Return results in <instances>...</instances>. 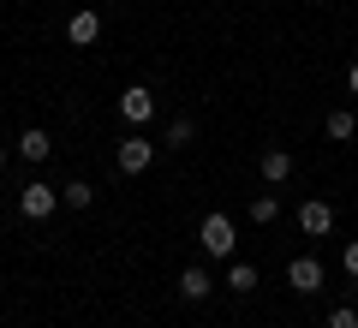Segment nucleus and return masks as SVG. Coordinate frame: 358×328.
Listing matches in <instances>:
<instances>
[{"label": "nucleus", "mask_w": 358, "mask_h": 328, "mask_svg": "<svg viewBox=\"0 0 358 328\" xmlns=\"http://www.w3.org/2000/svg\"><path fill=\"white\" fill-rule=\"evenodd\" d=\"M227 287H233V292H251V287H257V269H251V263H233V269H227Z\"/></svg>", "instance_id": "nucleus-14"}, {"label": "nucleus", "mask_w": 358, "mask_h": 328, "mask_svg": "<svg viewBox=\"0 0 358 328\" xmlns=\"http://www.w3.org/2000/svg\"><path fill=\"white\" fill-rule=\"evenodd\" d=\"M167 143H192V120H173L167 126Z\"/></svg>", "instance_id": "nucleus-16"}, {"label": "nucleus", "mask_w": 358, "mask_h": 328, "mask_svg": "<svg viewBox=\"0 0 358 328\" xmlns=\"http://www.w3.org/2000/svg\"><path fill=\"white\" fill-rule=\"evenodd\" d=\"M150 162H155V143L143 138V131H131V138L120 143V173H143Z\"/></svg>", "instance_id": "nucleus-5"}, {"label": "nucleus", "mask_w": 358, "mask_h": 328, "mask_svg": "<svg viewBox=\"0 0 358 328\" xmlns=\"http://www.w3.org/2000/svg\"><path fill=\"white\" fill-rule=\"evenodd\" d=\"M60 203H66V209H90V203H96V185L72 179V185H60Z\"/></svg>", "instance_id": "nucleus-13"}, {"label": "nucleus", "mask_w": 358, "mask_h": 328, "mask_svg": "<svg viewBox=\"0 0 358 328\" xmlns=\"http://www.w3.org/2000/svg\"><path fill=\"white\" fill-rule=\"evenodd\" d=\"M257 167H263L268 185H287V179H293V150H263V162H257Z\"/></svg>", "instance_id": "nucleus-9"}, {"label": "nucleus", "mask_w": 358, "mask_h": 328, "mask_svg": "<svg viewBox=\"0 0 358 328\" xmlns=\"http://www.w3.org/2000/svg\"><path fill=\"white\" fill-rule=\"evenodd\" d=\"M322 131H329L334 143H352V138H358V120L346 114V108H334V114H329V126H322Z\"/></svg>", "instance_id": "nucleus-11"}, {"label": "nucleus", "mask_w": 358, "mask_h": 328, "mask_svg": "<svg viewBox=\"0 0 358 328\" xmlns=\"http://www.w3.org/2000/svg\"><path fill=\"white\" fill-rule=\"evenodd\" d=\"M209 292H215V280H209V269H203V263H192L185 275H179V299H185V304H203Z\"/></svg>", "instance_id": "nucleus-7"}, {"label": "nucleus", "mask_w": 358, "mask_h": 328, "mask_svg": "<svg viewBox=\"0 0 358 328\" xmlns=\"http://www.w3.org/2000/svg\"><path fill=\"white\" fill-rule=\"evenodd\" d=\"M287 287L317 292V287H322V263H317V257H293V263H287Z\"/></svg>", "instance_id": "nucleus-8"}, {"label": "nucleus", "mask_w": 358, "mask_h": 328, "mask_svg": "<svg viewBox=\"0 0 358 328\" xmlns=\"http://www.w3.org/2000/svg\"><path fill=\"white\" fill-rule=\"evenodd\" d=\"M18 155H24V162H48V155H54V138H48L42 126L18 131Z\"/></svg>", "instance_id": "nucleus-10"}, {"label": "nucleus", "mask_w": 358, "mask_h": 328, "mask_svg": "<svg viewBox=\"0 0 358 328\" xmlns=\"http://www.w3.org/2000/svg\"><path fill=\"white\" fill-rule=\"evenodd\" d=\"M54 209H60V191L42 185V179H30V185L18 191V215H24V221H48Z\"/></svg>", "instance_id": "nucleus-1"}, {"label": "nucleus", "mask_w": 358, "mask_h": 328, "mask_svg": "<svg viewBox=\"0 0 358 328\" xmlns=\"http://www.w3.org/2000/svg\"><path fill=\"white\" fill-rule=\"evenodd\" d=\"M233 245H239V239H233L227 215H203V251L209 257H233Z\"/></svg>", "instance_id": "nucleus-3"}, {"label": "nucleus", "mask_w": 358, "mask_h": 328, "mask_svg": "<svg viewBox=\"0 0 358 328\" xmlns=\"http://www.w3.org/2000/svg\"><path fill=\"white\" fill-rule=\"evenodd\" d=\"M0 167H6V143H0Z\"/></svg>", "instance_id": "nucleus-19"}, {"label": "nucleus", "mask_w": 358, "mask_h": 328, "mask_svg": "<svg viewBox=\"0 0 358 328\" xmlns=\"http://www.w3.org/2000/svg\"><path fill=\"white\" fill-rule=\"evenodd\" d=\"M346 90H352V96H358V60L346 66Z\"/></svg>", "instance_id": "nucleus-18"}, {"label": "nucleus", "mask_w": 358, "mask_h": 328, "mask_svg": "<svg viewBox=\"0 0 358 328\" xmlns=\"http://www.w3.org/2000/svg\"><path fill=\"white\" fill-rule=\"evenodd\" d=\"M120 114H126L131 126H150V120H155V90L150 84H131L126 96H120Z\"/></svg>", "instance_id": "nucleus-2"}, {"label": "nucleus", "mask_w": 358, "mask_h": 328, "mask_svg": "<svg viewBox=\"0 0 358 328\" xmlns=\"http://www.w3.org/2000/svg\"><path fill=\"white\" fill-rule=\"evenodd\" d=\"M96 36H102V13H96V6H84V13L66 18V42H72V48H90Z\"/></svg>", "instance_id": "nucleus-4"}, {"label": "nucleus", "mask_w": 358, "mask_h": 328, "mask_svg": "<svg viewBox=\"0 0 358 328\" xmlns=\"http://www.w3.org/2000/svg\"><path fill=\"white\" fill-rule=\"evenodd\" d=\"M299 227H305L310 239H322V233L334 227V209H329V203H322V197H310V203H299Z\"/></svg>", "instance_id": "nucleus-6"}, {"label": "nucleus", "mask_w": 358, "mask_h": 328, "mask_svg": "<svg viewBox=\"0 0 358 328\" xmlns=\"http://www.w3.org/2000/svg\"><path fill=\"white\" fill-rule=\"evenodd\" d=\"M346 275L358 280V239H346Z\"/></svg>", "instance_id": "nucleus-17"}, {"label": "nucleus", "mask_w": 358, "mask_h": 328, "mask_svg": "<svg viewBox=\"0 0 358 328\" xmlns=\"http://www.w3.org/2000/svg\"><path fill=\"white\" fill-rule=\"evenodd\" d=\"M329 328H358V311H352V304H341V311H329Z\"/></svg>", "instance_id": "nucleus-15"}, {"label": "nucleus", "mask_w": 358, "mask_h": 328, "mask_svg": "<svg viewBox=\"0 0 358 328\" xmlns=\"http://www.w3.org/2000/svg\"><path fill=\"white\" fill-rule=\"evenodd\" d=\"M275 215H281V197H275V191H257V197H251V221H257V227H268Z\"/></svg>", "instance_id": "nucleus-12"}]
</instances>
